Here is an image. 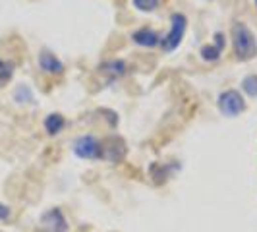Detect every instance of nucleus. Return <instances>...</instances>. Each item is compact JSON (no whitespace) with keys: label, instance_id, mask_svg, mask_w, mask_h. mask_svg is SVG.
I'll return each mask as SVG.
<instances>
[{"label":"nucleus","instance_id":"1","mask_svg":"<svg viewBox=\"0 0 257 232\" xmlns=\"http://www.w3.org/2000/svg\"><path fill=\"white\" fill-rule=\"evenodd\" d=\"M232 47H234V54L238 60L247 62L257 54V41L255 35L251 33V29L245 26L244 22H234L232 24Z\"/></svg>","mask_w":257,"mask_h":232},{"label":"nucleus","instance_id":"2","mask_svg":"<svg viewBox=\"0 0 257 232\" xmlns=\"http://www.w3.org/2000/svg\"><path fill=\"white\" fill-rule=\"evenodd\" d=\"M186 27H188V20L186 16L180 12H174L170 16V31L168 35L161 39V49L165 52H172L180 47L184 33H186Z\"/></svg>","mask_w":257,"mask_h":232},{"label":"nucleus","instance_id":"3","mask_svg":"<svg viewBox=\"0 0 257 232\" xmlns=\"http://www.w3.org/2000/svg\"><path fill=\"white\" fill-rule=\"evenodd\" d=\"M74 153L85 161H99L103 159V147L95 136H81L74 143Z\"/></svg>","mask_w":257,"mask_h":232},{"label":"nucleus","instance_id":"4","mask_svg":"<svg viewBox=\"0 0 257 232\" xmlns=\"http://www.w3.org/2000/svg\"><path fill=\"white\" fill-rule=\"evenodd\" d=\"M245 103L244 97L238 93L236 89L222 91L219 95V110L224 116H238L240 112H244Z\"/></svg>","mask_w":257,"mask_h":232},{"label":"nucleus","instance_id":"5","mask_svg":"<svg viewBox=\"0 0 257 232\" xmlns=\"http://www.w3.org/2000/svg\"><path fill=\"white\" fill-rule=\"evenodd\" d=\"M41 222H43V226H45L49 232H66L68 230V224H66V219H64V215H62L60 209H51V211H47V213L41 217Z\"/></svg>","mask_w":257,"mask_h":232},{"label":"nucleus","instance_id":"6","mask_svg":"<svg viewBox=\"0 0 257 232\" xmlns=\"http://www.w3.org/2000/svg\"><path fill=\"white\" fill-rule=\"evenodd\" d=\"M39 68L45 74H51V76H62L64 74V64L49 51H41V54H39Z\"/></svg>","mask_w":257,"mask_h":232},{"label":"nucleus","instance_id":"7","mask_svg":"<svg viewBox=\"0 0 257 232\" xmlns=\"http://www.w3.org/2000/svg\"><path fill=\"white\" fill-rule=\"evenodd\" d=\"M222 49H224V35L219 31L215 33V45H203L199 54L205 62H217L222 54Z\"/></svg>","mask_w":257,"mask_h":232},{"label":"nucleus","instance_id":"8","mask_svg":"<svg viewBox=\"0 0 257 232\" xmlns=\"http://www.w3.org/2000/svg\"><path fill=\"white\" fill-rule=\"evenodd\" d=\"M132 39H134V43L140 45V47H149V49H153L157 45H161V39L163 37H161L157 31L149 29V27H142V29H138V31L132 35Z\"/></svg>","mask_w":257,"mask_h":232},{"label":"nucleus","instance_id":"9","mask_svg":"<svg viewBox=\"0 0 257 232\" xmlns=\"http://www.w3.org/2000/svg\"><path fill=\"white\" fill-rule=\"evenodd\" d=\"M43 126L47 130V134L49 136H56V134H60L62 128L66 126V120L62 114H58V112H52L45 118V122H43Z\"/></svg>","mask_w":257,"mask_h":232},{"label":"nucleus","instance_id":"10","mask_svg":"<svg viewBox=\"0 0 257 232\" xmlns=\"http://www.w3.org/2000/svg\"><path fill=\"white\" fill-rule=\"evenodd\" d=\"M101 72L112 74V77H120V76H124V72H126V64H124L122 60H110V62H104V64L101 66Z\"/></svg>","mask_w":257,"mask_h":232},{"label":"nucleus","instance_id":"11","mask_svg":"<svg viewBox=\"0 0 257 232\" xmlns=\"http://www.w3.org/2000/svg\"><path fill=\"white\" fill-rule=\"evenodd\" d=\"M14 76V64L0 58V87H4Z\"/></svg>","mask_w":257,"mask_h":232},{"label":"nucleus","instance_id":"12","mask_svg":"<svg viewBox=\"0 0 257 232\" xmlns=\"http://www.w3.org/2000/svg\"><path fill=\"white\" fill-rule=\"evenodd\" d=\"M132 2L140 12H153L155 8L161 4V0H132Z\"/></svg>","mask_w":257,"mask_h":232},{"label":"nucleus","instance_id":"13","mask_svg":"<svg viewBox=\"0 0 257 232\" xmlns=\"http://www.w3.org/2000/svg\"><path fill=\"white\" fill-rule=\"evenodd\" d=\"M242 89L249 95V97H257V76H247L242 81Z\"/></svg>","mask_w":257,"mask_h":232},{"label":"nucleus","instance_id":"14","mask_svg":"<svg viewBox=\"0 0 257 232\" xmlns=\"http://www.w3.org/2000/svg\"><path fill=\"white\" fill-rule=\"evenodd\" d=\"M10 219V207L0 203V220H8Z\"/></svg>","mask_w":257,"mask_h":232},{"label":"nucleus","instance_id":"15","mask_svg":"<svg viewBox=\"0 0 257 232\" xmlns=\"http://www.w3.org/2000/svg\"><path fill=\"white\" fill-rule=\"evenodd\" d=\"M253 2H255V6H257V0H253Z\"/></svg>","mask_w":257,"mask_h":232}]
</instances>
